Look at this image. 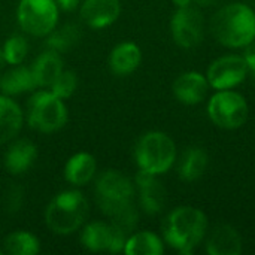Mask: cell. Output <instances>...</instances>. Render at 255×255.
<instances>
[{
  "label": "cell",
  "mask_w": 255,
  "mask_h": 255,
  "mask_svg": "<svg viewBox=\"0 0 255 255\" xmlns=\"http://www.w3.org/2000/svg\"><path fill=\"white\" fill-rule=\"evenodd\" d=\"M224 0H193V3L197 7H214V6H220Z\"/></svg>",
  "instance_id": "4dcf8cb0"
},
{
  "label": "cell",
  "mask_w": 255,
  "mask_h": 255,
  "mask_svg": "<svg viewBox=\"0 0 255 255\" xmlns=\"http://www.w3.org/2000/svg\"><path fill=\"white\" fill-rule=\"evenodd\" d=\"M120 13V0H84L81 4V18L91 28H105L114 24Z\"/></svg>",
  "instance_id": "9a60e30c"
},
{
  "label": "cell",
  "mask_w": 255,
  "mask_h": 255,
  "mask_svg": "<svg viewBox=\"0 0 255 255\" xmlns=\"http://www.w3.org/2000/svg\"><path fill=\"white\" fill-rule=\"evenodd\" d=\"M94 193L102 212L108 217H114L118 211L133 202L134 185L124 173L111 169L99 175Z\"/></svg>",
  "instance_id": "8992f818"
},
{
  "label": "cell",
  "mask_w": 255,
  "mask_h": 255,
  "mask_svg": "<svg viewBox=\"0 0 255 255\" xmlns=\"http://www.w3.org/2000/svg\"><path fill=\"white\" fill-rule=\"evenodd\" d=\"M170 31L175 43L184 49L196 48L205 34V19L197 6L176 7L170 19Z\"/></svg>",
  "instance_id": "9c48e42d"
},
{
  "label": "cell",
  "mask_w": 255,
  "mask_h": 255,
  "mask_svg": "<svg viewBox=\"0 0 255 255\" xmlns=\"http://www.w3.org/2000/svg\"><path fill=\"white\" fill-rule=\"evenodd\" d=\"M21 108L4 94H0V145L13 140L22 128Z\"/></svg>",
  "instance_id": "ac0fdd59"
},
{
  "label": "cell",
  "mask_w": 255,
  "mask_h": 255,
  "mask_svg": "<svg viewBox=\"0 0 255 255\" xmlns=\"http://www.w3.org/2000/svg\"><path fill=\"white\" fill-rule=\"evenodd\" d=\"M244 58L247 61L248 66V72L255 78V39L245 46V52H244Z\"/></svg>",
  "instance_id": "f1b7e54d"
},
{
  "label": "cell",
  "mask_w": 255,
  "mask_h": 255,
  "mask_svg": "<svg viewBox=\"0 0 255 255\" xmlns=\"http://www.w3.org/2000/svg\"><path fill=\"white\" fill-rule=\"evenodd\" d=\"M97 172L96 158L88 152H78L69 158L64 167V178L75 187H82L91 182Z\"/></svg>",
  "instance_id": "ffe728a7"
},
{
  "label": "cell",
  "mask_w": 255,
  "mask_h": 255,
  "mask_svg": "<svg viewBox=\"0 0 255 255\" xmlns=\"http://www.w3.org/2000/svg\"><path fill=\"white\" fill-rule=\"evenodd\" d=\"M209 82L206 75H202L200 72H185L181 73L173 85L172 91L175 97L187 106H194L202 103L209 93Z\"/></svg>",
  "instance_id": "4fadbf2b"
},
{
  "label": "cell",
  "mask_w": 255,
  "mask_h": 255,
  "mask_svg": "<svg viewBox=\"0 0 255 255\" xmlns=\"http://www.w3.org/2000/svg\"><path fill=\"white\" fill-rule=\"evenodd\" d=\"M37 158V148L27 139H19L10 143L4 154V167L10 175L25 173Z\"/></svg>",
  "instance_id": "2e32d148"
},
{
  "label": "cell",
  "mask_w": 255,
  "mask_h": 255,
  "mask_svg": "<svg viewBox=\"0 0 255 255\" xmlns=\"http://www.w3.org/2000/svg\"><path fill=\"white\" fill-rule=\"evenodd\" d=\"M127 238L124 230L112 223L106 224L103 221L87 224L81 233L82 245L91 253H123Z\"/></svg>",
  "instance_id": "30bf717a"
},
{
  "label": "cell",
  "mask_w": 255,
  "mask_h": 255,
  "mask_svg": "<svg viewBox=\"0 0 255 255\" xmlns=\"http://www.w3.org/2000/svg\"><path fill=\"white\" fill-rule=\"evenodd\" d=\"M248 112L247 99L233 88L217 90L208 103V117L215 126L224 130L241 128L248 120Z\"/></svg>",
  "instance_id": "52a82bcc"
},
{
  "label": "cell",
  "mask_w": 255,
  "mask_h": 255,
  "mask_svg": "<svg viewBox=\"0 0 255 255\" xmlns=\"http://www.w3.org/2000/svg\"><path fill=\"white\" fill-rule=\"evenodd\" d=\"M140 48L134 42H121L111 51L109 69L117 76H127L140 66Z\"/></svg>",
  "instance_id": "e0dca14e"
},
{
  "label": "cell",
  "mask_w": 255,
  "mask_h": 255,
  "mask_svg": "<svg viewBox=\"0 0 255 255\" xmlns=\"http://www.w3.org/2000/svg\"><path fill=\"white\" fill-rule=\"evenodd\" d=\"M176 155L178 152L173 139L163 131L145 133L134 148V158L139 169L157 176L173 167Z\"/></svg>",
  "instance_id": "277c9868"
},
{
  "label": "cell",
  "mask_w": 255,
  "mask_h": 255,
  "mask_svg": "<svg viewBox=\"0 0 255 255\" xmlns=\"http://www.w3.org/2000/svg\"><path fill=\"white\" fill-rule=\"evenodd\" d=\"M4 63H6V61H4V57H3V51L0 49V67H1Z\"/></svg>",
  "instance_id": "d6a6232c"
},
{
  "label": "cell",
  "mask_w": 255,
  "mask_h": 255,
  "mask_svg": "<svg viewBox=\"0 0 255 255\" xmlns=\"http://www.w3.org/2000/svg\"><path fill=\"white\" fill-rule=\"evenodd\" d=\"M81 28L79 25L69 22L61 25L60 28H54L45 40V46L48 49H52L58 54L61 52H67L69 49H72L81 39Z\"/></svg>",
  "instance_id": "cb8c5ba5"
},
{
  "label": "cell",
  "mask_w": 255,
  "mask_h": 255,
  "mask_svg": "<svg viewBox=\"0 0 255 255\" xmlns=\"http://www.w3.org/2000/svg\"><path fill=\"white\" fill-rule=\"evenodd\" d=\"M134 184L139 190L140 208L148 215L160 214L166 206L167 193H166L164 185L160 182L158 176L139 169V172L134 178Z\"/></svg>",
  "instance_id": "7c38bea8"
},
{
  "label": "cell",
  "mask_w": 255,
  "mask_h": 255,
  "mask_svg": "<svg viewBox=\"0 0 255 255\" xmlns=\"http://www.w3.org/2000/svg\"><path fill=\"white\" fill-rule=\"evenodd\" d=\"M211 31L226 48H245L255 39L254 9L241 1L221 6L211 19Z\"/></svg>",
  "instance_id": "7a4b0ae2"
},
{
  "label": "cell",
  "mask_w": 255,
  "mask_h": 255,
  "mask_svg": "<svg viewBox=\"0 0 255 255\" xmlns=\"http://www.w3.org/2000/svg\"><path fill=\"white\" fill-rule=\"evenodd\" d=\"M248 66L244 55L227 54L218 57L211 63L206 72L208 82L211 88L217 90H232L241 85L248 76Z\"/></svg>",
  "instance_id": "8fae6325"
},
{
  "label": "cell",
  "mask_w": 255,
  "mask_h": 255,
  "mask_svg": "<svg viewBox=\"0 0 255 255\" xmlns=\"http://www.w3.org/2000/svg\"><path fill=\"white\" fill-rule=\"evenodd\" d=\"M208 217L194 206L173 209L163 223V241L179 254L190 255L208 235Z\"/></svg>",
  "instance_id": "6da1fadb"
},
{
  "label": "cell",
  "mask_w": 255,
  "mask_h": 255,
  "mask_svg": "<svg viewBox=\"0 0 255 255\" xmlns=\"http://www.w3.org/2000/svg\"><path fill=\"white\" fill-rule=\"evenodd\" d=\"M176 7H187L193 4V0H172Z\"/></svg>",
  "instance_id": "1f68e13d"
},
{
  "label": "cell",
  "mask_w": 255,
  "mask_h": 255,
  "mask_svg": "<svg viewBox=\"0 0 255 255\" xmlns=\"http://www.w3.org/2000/svg\"><path fill=\"white\" fill-rule=\"evenodd\" d=\"M88 212V202L78 190L57 194L45 211V223L55 235H70L81 229Z\"/></svg>",
  "instance_id": "3957f363"
},
{
  "label": "cell",
  "mask_w": 255,
  "mask_h": 255,
  "mask_svg": "<svg viewBox=\"0 0 255 255\" xmlns=\"http://www.w3.org/2000/svg\"><path fill=\"white\" fill-rule=\"evenodd\" d=\"M3 248L9 255H36L40 251V244L28 232H13L4 238Z\"/></svg>",
  "instance_id": "d4e9b609"
},
{
  "label": "cell",
  "mask_w": 255,
  "mask_h": 255,
  "mask_svg": "<svg viewBox=\"0 0 255 255\" xmlns=\"http://www.w3.org/2000/svg\"><path fill=\"white\" fill-rule=\"evenodd\" d=\"M1 51H3L4 61L12 66H16V64H21L24 61V58L27 57L28 42L21 34H12L6 39Z\"/></svg>",
  "instance_id": "484cf974"
},
{
  "label": "cell",
  "mask_w": 255,
  "mask_h": 255,
  "mask_svg": "<svg viewBox=\"0 0 255 255\" xmlns=\"http://www.w3.org/2000/svg\"><path fill=\"white\" fill-rule=\"evenodd\" d=\"M111 218H112V224H115L117 227H120L121 230H124L128 235L130 232H133L136 229V226L139 223V212H137L134 203L131 202Z\"/></svg>",
  "instance_id": "83f0119b"
},
{
  "label": "cell",
  "mask_w": 255,
  "mask_h": 255,
  "mask_svg": "<svg viewBox=\"0 0 255 255\" xmlns=\"http://www.w3.org/2000/svg\"><path fill=\"white\" fill-rule=\"evenodd\" d=\"M78 87V76L72 70H63L51 85V91L60 99H69Z\"/></svg>",
  "instance_id": "4316f807"
},
{
  "label": "cell",
  "mask_w": 255,
  "mask_h": 255,
  "mask_svg": "<svg viewBox=\"0 0 255 255\" xmlns=\"http://www.w3.org/2000/svg\"><path fill=\"white\" fill-rule=\"evenodd\" d=\"M27 123L40 133H55L67 123V108L52 91H36L27 103Z\"/></svg>",
  "instance_id": "5b68a950"
},
{
  "label": "cell",
  "mask_w": 255,
  "mask_h": 255,
  "mask_svg": "<svg viewBox=\"0 0 255 255\" xmlns=\"http://www.w3.org/2000/svg\"><path fill=\"white\" fill-rule=\"evenodd\" d=\"M209 166V155L200 146L187 148L178 163V175L184 182H194L200 179Z\"/></svg>",
  "instance_id": "44dd1931"
},
{
  "label": "cell",
  "mask_w": 255,
  "mask_h": 255,
  "mask_svg": "<svg viewBox=\"0 0 255 255\" xmlns=\"http://www.w3.org/2000/svg\"><path fill=\"white\" fill-rule=\"evenodd\" d=\"M16 18L25 33L43 37L57 27L58 6L55 0H19Z\"/></svg>",
  "instance_id": "ba28073f"
},
{
  "label": "cell",
  "mask_w": 255,
  "mask_h": 255,
  "mask_svg": "<svg viewBox=\"0 0 255 255\" xmlns=\"http://www.w3.org/2000/svg\"><path fill=\"white\" fill-rule=\"evenodd\" d=\"M203 242L209 255H241L244 250L241 233L230 224L215 226Z\"/></svg>",
  "instance_id": "5bb4252c"
},
{
  "label": "cell",
  "mask_w": 255,
  "mask_h": 255,
  "mask_svg": "<svg viewBox=\"0 0 255 255\" xmlns=\"http://www.w3.org/2000/svg\"><path fill=\"white\" fill-rule=\"evenodd\" d=\"M30 69L37 87H51L57 76L64 70L63 58L58 52L46 49L36 57Z\"/></svg>",
  "instance_id": "d6986e66"
},
{
  "label": "cell",
  "mask_w": 255,
  "mask_h": 255,
  "mask_svg": "<svg viewBox=\"0 0 255 255\" xmlns=\"http://www.w3.org/2000/svg\"><path fill=\"white\" fill-rule=\"evenodd\" d=\"M36 81L33 78L31 69L24 66H15L0 78V91L4 96H18L33 91Z\"/></svg>",
  "instance_id": "7402d4cb"
},
{
  "label": "cell",
  "mask_w": 255,
  "mask_h": 255,
  "mask_svg": "<svg viewBox=\"0 0 255 255\" xmlns=\"http://www.w3.org/2000/svg\"><path fill=\"white\" fill-rule=\"evenodd\" d=\"M123 253L127 255H161L164 253V241L152 232H137L127 238Z\"/></svg>",
  "instance_id": "603a6c76"
},
{
  "label": "cell",
  "mask_w": 255,
  "mask_h": 255,
  "mask_svg": "<svg viewBox=\"0 0 255 255\" xmlns=\"http://www.w3.org/2000/svg\"><path fill=\"white\" fill-rule=\"evenodd\" d=\"M57 6L63 10H73L78 7L79 0H55Z\"/></svg>",
  "instance_id": "f546056e"
},
{
  "label": "cell",
  "mask_w": 255,
  "mask_h": 255,
  "mask_svg": "<svg viewBox=\"0 0 255 255\" xmlns=\"http://www.w3.org/2000/svg\"><path fill=\"white\" fill-rule=\"evenodd\" d=\"M1 254H3V253H1V251H0V255H1Z\"/></svg>",
  "instance_id": "836d02e7"
}]
</instances>
